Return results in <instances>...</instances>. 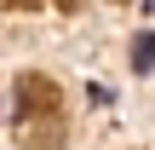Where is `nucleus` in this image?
<instances>
[{
	"mask_svg": "<svg viewBox=\"0 0 155 150\" xmlns=\"http://www.w3.org/2000/svg\"><path fill=\"white\" fill-rule=\"evenodd\" d=\"M132 64H138V69L155 64V35H138V40H132Z\"/></svg>",
	"mask_w": 155,
	"mask_h": 150,
	"instance_id": "nucleus-1",
	"label": "nucleus"
},
{
	"mask_svg": "<svg viewBox=\"0 0 155 150\" xmlns=\"http://www.w3.org/2000/svg\"><path fill=\"white\" fill-rule=\"evenodd\" d=\"M144 6H150V12H155V0H144Z\"/></svg>",
	"mask_w": 155,
	"mask_h": 150,
	"instance_id": "nucleus-2",
	"label": "nucleus"
}]
</instances>
